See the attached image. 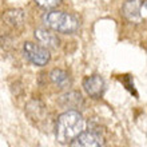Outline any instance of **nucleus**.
<instances>
[{"label": "nucleus", "mask_w": 147, "mask_h": 147, "mask_svg": "<svg viewBox=\"0 0 147 147\" xmlns=\"http://www.w3.org/2000/svg\"><path fill=\"white\" fill-rule=\"evenodd\" d=\"M84 130V119L79 111L68 110L63 112L56 122V139L59 143H70Z\"/></svg>", "instance_id": "obj_1"}, {"label": "nucleus", "mask_w": 147, "mask_h": 147, "mask_svg": "<svg viewBox=\"0 0 147 147\" xmlns=\"http://www.w3.org/2000/svg\"><path fill=\"white\" fill-rule=\"evenodd\" d=\"M43 22L48 28L62 34H74L79 30V20L71 13L63 11H52L44 15Z\"/></svg>", "instance_id": "obj_2"}, {"label": "nucleus", "mask_w": 147, "mask_h": 147, "mask_svg": "<svg viewBox=\"0 0 147 147\" xmlns=\"http://www.w3.org/2000/svg\"><path fill=\"white\" fill-rule=\"evenodd\" d=\"M23 50H24L26 58H27L32 64H35V66H38V67L46 66L51 59L48 48L42 46V44H36V43H32V42H26L24 43Z\"/></svg>", "instance_id": "obj_3"}, {"label": "nucleus", "mask_w": 147, "mask_h": 147, "mask_svg": "<svg viewBox=\"0 0 147 147\" xmlns=\"http://www.w3.org/2000/svg\"><path fill=\"white\" fill-rule=\"evenodd\" d=\"M70 147H105V139L96 131H82L70 142Z\"/></svg>", "instance_id": "obj_4"}, {"label": "nucleus", "mask_w": 147, "mask_h": 147, "mask_svg": "<svg viewBox=\"0 0 147 147\" xmlns=\"http://www.w3.org/2000/svg\"><path fill=\"white\" fill-rule=\"evenodd\" d=\"M83 87H84L86 92L88 94L94 99H99L103 96L106 90V83L103 78L99 75H92V76L86 78L83 80Z\"/></svg>", "instance_id": "obj_5"}, {"label": "nucleus", "mask_w": 147, "mask_h": 147, "mask_svg": "<svg viewBox=\"0 0 147 147\" xmlns=\"http://www.w3.org/2000/svg\"><path fill=\"white\" fill-rule=\"evenodd\" d=\"M35 38L42 43L43 46L48 47V48H58L59 43H60L58 36L52 34L51 31H48V30H46V28H38L35 31Z\"/></svg>", "instance_id": "obj_6"}, {"label": "nucleus", "mask_w": 147, "mask_h": 147, "mask_svg": "<svg viewBox=\"0 0 147 147\" xmlns=\"http://www.w3.org/2000/svg\"><path fill=\"white\" fill-rule=\"evenodd\" d=\"M27 115L31 118L32 120H43V118L46 116V107L42 102L39 100H32L27 105Z\"/></svg>", "instance_id": "obj_7"}, {"label": "nucleus", "mask_w": 147, "mask_h": 147, "mask_svg": "<svg viewBox=\"0 0 147 147\" xmlns=\"http://www.w3.org/2000/svg\"><path fill=\"white\" fill-rule=\"evenodd\" d=\"M122 12H123V15L126 19H128L130 22H136V20L140 18L138 0H128V1H126Z\"/></svg>", "instance_id": "obj_8"}, {"label": "nucleus", "mask_w": 147, "mask_h": 147, "mask_svg": "<svg viewBox=\"0 0 147 147\" xmlns=\"http://www.w3.org/2000/svg\"><path fill=\"white\" fill-rule=\"evenodd\" d=\"M62 105L64 107H68V109H78L83 105V96H82L80 92L78 91H71V92L64 94L60 99Z\"/></svg>", "instance_id": "obj_9"}, {"label": "nucleus", "mask_w": 147, "mask_h": 147, "mask_svg": "<svg viewBox=\"0 0 147 147\" xmlns=\"http://www.w3.org/2000/svg\"><path fill=\"white\" fill-rule=\"evenodd\" d=\"M50 79L52 80V83L59 86L60 88H64V87L70 84V75H68V72H66L64 70H60V68H54L51 71Z\"/></svg>", "instance_id": "obj_10"}, {"label": "nucleus", "mask_w": 147, "mask_h": 147, "mask_svg": "<svg viewBox=\"0 0 147 147\" xmlns=\"http://www.w3.org/2000/svg\"><path fill=\"white\" fill-rule=\"evenodd\" d=\"M5 20L11 26H20L24 20V13L20 9H15V11H8L5 13Z\"/></svg>", "instance_id": "obj_11"}, {"label": "nucleus", "mask_w": 147, "mask_h": 147, "mask_svg": "<svg viewBox=\"0 0 147 147\" xmlns=\"http://www.w3.org/2000/svg\"><path fill=\"white\" fill-rule=\"evenodd\" d=\"M39 7L44 8V9H51V8L58 7L62 3V0H35Z\"/></svg>", "instance_id": "obj_12"}]
</instances>
